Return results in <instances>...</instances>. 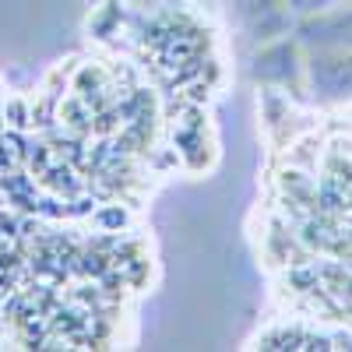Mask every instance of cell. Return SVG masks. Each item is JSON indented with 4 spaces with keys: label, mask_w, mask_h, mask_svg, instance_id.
<instances>
[{
    "label": "cell",
    "mask_w": 352,
    "mask_h": 352,
    "mask_svg": "<svg viewBox=\"0 0 352 352\" xmlns=\"http://www.w3.org/2000/svg\"><path fill=\"white\" fill-rule=\"evenodd\" d=\"M92 222H96V229H102V232H124V229L131 226V212L124 208L120 201H102L99 208L92 212Z\"/></svg>",
    "instance_id": "obj_1"
},
{
    "label": "cell",
    "mask_w": 352,
    "mask_h": 352,
    "mask_svg": "<svg viewBox=\"0 0 352 352\" xmlns=\"http://www.w3.org/2000/svg\"><path fill=\"white\" fill-rule=\"evenodd\" d=\"M4 116H8V124H11L14 131H28V127H32V109H28L21 99H11V102L4 106Z\"/></svg>",
    "instance_id": "obj_2"
}]
</instances>
